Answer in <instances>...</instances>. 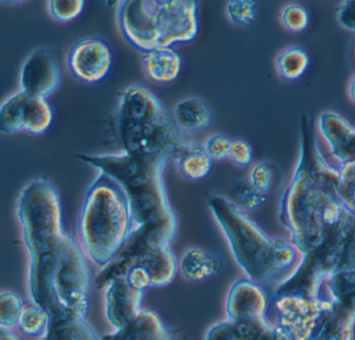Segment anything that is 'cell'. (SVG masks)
Listing matches in <instances>:
<instances>
[{
	"label": "cell",
	"mask_w": 355,
	"mask_h": 340,
	"mask_svg": "<svg viewBox=\"0 0 355 340\" xmlns=\"http://www.w3.org/2000/svg\"><path fill=\"white\" fill-rule=\"evenodd\" d=\"M85 2L83 0H51L48 2V10L54 20L60 23L74 21L83 14Z\"/></svg>",
	"instance_id": "obj_28"
},
{
	"label": "cell",
	"mask_w": 355,
	"mask_h": 340,
	"mask_svg": "<svg viewBox=\"0 0 355 340\" xmlns=\"http://www.w3.org/2000/svg\"><path fill=\"white\" fill-rule=\"evenodd\" d=\"M177 233V215L158 222L135 226L116 258L98 273L96 277L98 289H105L112 281L124 278L127 271L148 252L172 247Z\"/></svg>",
	"instance_id": "obj_8"
},
{
	"label": "cell",
	"mask_w": 355,
	"mask_h": 340,
	"mask_svg": "<svg viewBox=\"0 0 355 340\" xmlns=\"http://www.w3.org/2000/svg\"><path fill=\"white\" fill-rule=\"evenodd\" d=\"M76 157L122 188L135 226L176 216L164 179L166 160L135 157L124 151L99 155L80 154Z\"/></svg>",
	"instance_id": "obj_5"
},
{
	"label": "cell",
	"mask_w": 355,
	"mask_h": 340,
	"mask_svg": "<svg viewBox=\"0 0 355 340\" xmlns=\"http://www.w3.org/2000/svg\"><path fill=\"white\" fill-rule=\"evenodd\" d=\"M53 120V109L47 99L22 91L12 93L0 104L1 134H44L51 128Z\"/></svg>",
	"instance_id": "obj_9"
},
{
	"label": "cell",
	"mask_w": 355,
	"mask_h": 340,
	"mask_svg": "<svg viewBox=\"0 0 355 340\" xmlns=\"http://www.w3.org/2000/svg\"><path fill=\"white\" fill-rule=\"evenodd\" d=\"M128 199L122 188L100 173L85 192L77 221L81 248L96 266H107L135 229Z\"/></svg>",
	"instance_id": "obj_3"
},
{
	"label": "cell",
	"mask_w": 355,
	"mask_h": 340,
	"mask_svg": "<svg viewBox=\"0 0 355 340\" xmlns=\"http://www.w3.org/2000/svg\"><path fill=\"white\" fill-rule=\"evenodd\" d=\"M135 265H141L149 272L152 287L171 285L178 274V260L172 247L152 250L137 260Z\"/></svg>",
	"instance_id": "obj_19"
},
{
	"label": "cell",
	"mask_w": 355,
	"mask_h": 340,
	"mask_svg": "<svg viewBox=\"0 0 355 340\" xmlns=\"http://www.w3.org/2000/svg\"><path fill=\"white\" fill-rule=\"evenodd\" d=\"M172 116L183 133L206 130L213 122L212 108L208 102L198 97H187L178 101L173 107Z\"/></svg>",
	"instance_id": "obj_16"
},
{
	"label": "cell",
	"mask_w": 355,
	"mask_h": 340,
	"mask_svg": "<svg viewBox=\"0 0 355 340\" xmlns=\"http://www.w3.org/2000/svg\"><path fill=\"white\" fill-rule=\"evenodd\" d=\"M254 159L252 145L243 138L232 139L227 160L238 168H248Z\"/></svg>",
	"instance_id": "obj_30"
},
{
	"label": "cell",
	"mask_w": 355,
	"mask_h": 340,
	"mask_svg": "<svg viewBox=\"0 0 355 340\" xmlns=\"http://www.w3.org/2000/svg\"><path fill=\"white\" fill-rule=\"evenodd\" d=\"M141 66L146 76L155 83L174 82L181 74V55L173 47H160L141 53Z\"/></svg>",
	"instance_id": "obj_15"
},
{
	"label": "cell",
	"mask_w": 355,
	"mask_h": 340,
	"mask_svg": "<svg viewBox=\"0 0 355 340\" xmlns=\"http://www.w3.org/2000/svg\"><path fill=\"white\" fill-rule=\"evenodd\" d=\"M116 19L123 37L141 53L196 39L198 3L191 0H124Z\"/></svg>",
	"instance_id": "obj_6"
},
{
	"label": "cell",
	"mask_w": 355,
	"mask_h": 340,
	"mask_svg": "<svg viewBox=\"0 0 355 340\" xmlns=\"http://www.w3.org/2000/svg\"><path fill=\"white\" fill-rule=\"evenodd\" d=\"M232 139L221 133H214L205 139L202 143L205 152L212 162L227 159Z\"/></svg>",
	"instance_id": "obj_29"
},
{
	"label": "cell",
	"mask_w": 355,
	"mask_h": 340,
	"mask_svg": "<svg viewBox=\"0 0 355 340\" xmlns=\"http://www.w3.org/2000/svg\"><path fill=\"white\" fill-rule=\"evenodd\" d=\"M16 213L31 258L54 251L69 235L60 193L47 179H35L24 186L17 200Z\"/></svg>",
	"instance_id": "obj_7"
},
{
	"label": "cell",
	"mask_w": 355,
	"mask_h": 340,
	"mask_svg": "<svg viewBox=\"0 0 355 340\" xmlns=\"http://www.w3.org/2000/svg\"><path fill=\"white\" fill-rule=\"evenodd\" d=\"M114 52L105 39L89 37L79 39L71 47L67 64L72 76L87 84L103 80L112 71Z\"/></svg>",
	"instance_id": "obj_10"
},
{
	"label": "cell",
	"mask_w": 355,
	"mask_h": 340,
	"mask_svg": "<svg viewBox=\"0 0 355 340\" xmlns=\"http://www.w3.org/2000/svg\"><path fill=\"white\" fill-rule=\"evenodd\" d=\"M221 256L200 246L188 248L178 260V273L190 283H202L218 276L225 270Z\"/></svg>",
	"instance_id": "obj_14"
},
{
	"label": "cell",
	"mask_w": 355,
	"mask_h": 340,
	"mask_svg": "<svg viewBox=\"0 0 355 340\" xmlns=\"http://www.w3.org/2000/svg\"><path fill=\"white\" fill-rule=\"evenodd\" d=\"M173 161L178 172L188 181H202L212 170V160L207 155L202 143L196 141H185L177 150Z\"/></svg>",
	"instance_id": "obj_17"
},
{
	"label": "cell",
	"mask_w": 355,
	"mask_h": 340,
	"mask_svg": "<svg viewBox=\"0 0 355 340\" xmlns=\"http://www.w3.org/2000/svg\"><path fill=\"white\" fill-rule=\"evenodd\" d=\"M116 126L123 151L135 157L170 161L185 143L172 111L151 89L137 83L121 93Z\"/></svg>",
	"instance_id": "obj_2"
},
{
	"label": "cell",
	"mask_w": 355,
	"mask_h": 340,
	"mask_svg": "<svg viewBox=\"0 0 355 340\" xmlns=\"http://www.w3.org/2000/svg\"><path fill=\"white\" fill-rule=\"evenodd\" d=\"M62 72L55 54L47 48L31 52L20 72V91L48 99L60 84Z\"/></svg>",
	"instance_id": "obj_11"
},
{
	"label": "cell",
	"mask_w": 355,
	"mask_h": 340,
	"mask_svg": "<svg viewBox=\"0 0 355 340\" xmlns=\"http://www.w3.org/2000/svg\"><path fill=\"white\" fill-rule=\"evenodd\" d=\"M283 175L279 166L272 162H258L252 166L250 179L252 186L261 193L267 194L279 187Z\"/></svg>",
	"instance_id": "obj_23"
},
{
	"label": "cell",
	"mask_w": 355,
	"mask_h": 340,
	"mask_svg": "<svg viewBox=\"0 0 355 340\" xmlns=\"http://www.w3.org/2000/svg\"><path fill=\"white\" fill-rule=\"evenodd\" d=\"M106 314L116 329L130 324L141 312L144 294L135 291L124 278L116 279L105 287Z\"/></svg>",
	"instance_id": "obj_13"
},
{
	"label": "cell",
	"mask_w": 355,
	"mask_h": 340,
	"mask_svg": "<svg viewBox=\"0 0 355 340\" xmlns=\"http://www.w3.org/2000/svg\"><path fill=\"white\" fill-rule=\"evenodd\" d=\"M28 285L33 302L47 312L49 322L85 319L89 273L78 240L69 233L58 249L31 258Z\"/></svg>",
	"instance_id": "obj_1"
},
{
	"label": "cell",
	"mask_w": 355,
	"mask_h": 340,
	"mask_svg": "<svg viewBox=\"0 0 355 340\" xmlns=\"http://www.w3.org/2000/svg\"><path fill=\"white\" fill-rule=\"evenodd\" d=\"M281 21L288 30L300 31L306 27L308 17L302 6L289 4L282 10Z\"/></svg>",
	"instance_id": "obj_31"
},
{
	"label": "cell",
	"mask_w": 355,
	"mask_h": 340,
	"mask_svg": "<svg viewBox=\"0 0 355 340\" xmlns=\"http://www.w3.org/2000/svg\"><path fill=\"white\" fill-rule=\"evenodd\" d=\"M102 340H171V337L155 312L141 310L130 324Z\"/></svg>",
	"instance_id": "obj_18"
},
{
	"label": "cell",
	"mask_w": 355,
	"mask_h": 340,
	"mask_svg": "<svg viewBox=\"0 0 355 340\" xmlns=\"http://www.w3.org/2000/svg\"><path fill=\"white\" fill-rule=\"evenodd\" d=\"M125 280L135 291L145 293L152 287V279L149 272L141 265H133L124 276Z\"/></svg>",
	"instance_id": "obj_32"
},
{
	"label": "cell",
	"mask_w": 355,
	"mask_h": 340,
	"mask_svg": "<svg viewBox=\"0 0 355 340\" xmlns=\"http://www.w3.org/2000/svg\"><path fill=\"white\" fill-rule=\"evenodd\" d=\"M267 296L260 285L248 278L233 283L227 295V310L233 322H264Z\"/></svg>",
	"instance_id": "obj_12"
},
{
	"label": "cell",
	"mask_w": 355,
	"mask_h": 340,
	"mask_svg": "<svg viewBox=\"0 0 355 340\" xmlns=\"http://www.w3.org/2000/svg\"><path fill=\"white\" fill-rule=\"evenodd\" d=\"M42 340H98V337L85 319H77L49 322Z\"/></svg>",
	"instance_id": "obj_21"
},
{
	"label": "cell",
	"mask_w": 355,
	"mask_h": 340,
	"mask_svg": "<svg viewBox=\"0 0 355 340\" xmlns=\"http://www.w3.org/2000/svg\"><path fill=\"white\" fill-rule=\"evenodd\" d=\"M208 206L229 243L237 264L250 280L270 283L294 260L293 250L281 239H271L230 198L214 194Z\"/></svg>",
	"instance_id": "obj_4"
},
{
	"label": "cell",
	"mask_w": 355,
	"mask_h": 340,
	"mask_svg": "<svg viewBox=\"0 0 355 340\" xmlns=\"http://www.w3.org/2000/svg\"><path fill=\"white\" fill-rule=\"evenodd\" d=\"M23 306L22 300L14 292L0 294V327L8 329L18 325Z\"/></svg>",
	"instance_id": "obj_27"
},
{
	"label": "cell",
	"mask_w": 355,
	"mask_h": 340,
	"mask_svg": "<svg viewBox=\"0 0 355 340\" xmlns=\"http://www.w3.org/2000/svg\"><path fill=\"white\" fill-rule=\"evenodd\" d=\"M306 66V54L297 47L286 48L277 55L275 60L277 73L286 80L298 78L304 73Z\"/></svg>",
	"instance_id": "obj_24"
},
{
	"label": "cell",
	"mask_w": 355,
	"mask_h": 340,
	"mask_svg": "<svg viewBox=\"0 0 355 340\" xmlns=\"http://www.w3.org/2000/svg\"><path fill=\"white\" fill-rule=\"evenodd\" d=\"M49 325V316L45 310L31 301L24 304L22 314L19 319L18 327L21 332L27 337H37L45 334Z\"/></svg>",
	"instance_id": "obj_25"
},
{
	"label": "cell",
	"mask_w": 355,
	"mask_h": 340,
	"mask_svg": "<svg viewBox=\"0 0 355 340\" xmlns=\"http://www.w3.org/2000/svg\"><path fill=\"white\" fill-rule=\"evenodd\" d=\"M227 20L239 27H250L258 16L257 3L252 0H233L225 4Z\"/></svg>",
	"instance_id": "obj_26"
},
{
	"label": "cell",
	"mask_w": 355,
	"mask_h": 340,
	"mask_svg": "<svg viewBox=\"0 0 355 340\" xmlns=\"http://www.w3.org/2000/svg\"><path fill=\"white\" fill-rule=\"evenodd\" d=\"M231 200L244 212H254L264 204L266 197L248 179H237L230 188Z\"/></svg>",
	"instance_id": "obj_22"
},
{
	"label": "cell",
	"mask_w": 355,
	"mask_h": 340,
	"mask_svg": "<svg viewBox=\"0 0 355 340\" xmlns=\"http://www.w3.org/2000/svg\"><path fill=\"white\" fill-rule=\"evenodd\" d=\"M270 327L264 322L219 323L210 329L206 340H259Z\"/></svg>",
	"instance_id": "obj_20"
},
{
	"label": "cell",
	"mask_w": 355,
	"mask_h": 340,
	"mask_svg": "<svg viewBox=\"0 0 355 340\" xmlns=\"http://www.w3.org/2000/svg\"><path fill=\"white\" fill-rule=\"evenodd\" d=\"M0 340H19L12 334V333L8 332V331L4 330V329H0Z\"/></svg>",
	"instance_id": "obj_33"
}]
</instances>
